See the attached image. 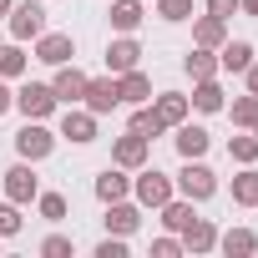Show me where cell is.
Segmentation results:
<instances>
[{
  "instance_id": "1",
  "label": "cell",
  "mask_w": 258,
  "mask_h": 258,
  "mask_svg": "<svg viewBox=\"0 0 258 258\" xmlns=\"http://www.w3.org/2000/svg\"><path fill=\"white\" fill-rule=\"evenodd\" d=\"M172 182H177V198H187V203H208V198L218 192V172H213L203 157H182V172H177Z\"/></svg>"
},
{
  "instance_id": "2",
  "label": "cell",
  "mask_w": 258,
  "mask_h": 258,
  "mask_svg": "<svg viewBox=\"0 0 258 258\" xmlns=\"http://www.w3.org/2000/svg\"><path fill=\"white\" fill-rule=\"evenodd\" d=\"M132 198L142 203V208H162L167 198H177V182L167 177V172H157V167H137V177H132Z\"/></svg>"
},
{
  "instance_id": "3",
  "label": "cell",
  "mask_w": 258,
  "mask_h": 258,
  "mask_svg": "<svg viewBox=\"0 0 258 258\" xmlns=\"http://www.w3.org/2000/svg\"><path fill=\"white\" fill-rule=\"evenodd\" d=\"M6 31H11V41H36L41 31H46V6L41 0H21V6H11V16H6Z\"/></svg>"
},
{
  "instance_id": "4",
  "label": "cell",
  "mask_w": 258,
  "mask_h": 258,
  "mask_svg": "<svg viewBox=\"0 0 258 258\" xmlns=\"http://www.w3.org/2000/svg\"><path fill=\"white\" fill-rule=\"evenodd\" d=\"M16 111H21L26 121H46V116L56 111V91H51V81H21V91H16Z\"/></svg>"
},
{
  "instance_id": "5",
  "label": "cell",
  "mask_w": 258,
  "mask_h": 258,
  "mask_svg": "<svg viewBox=\"0 0 258 258\" xmlns=\"http://www.w3.org/2000/svg\"><path fill=\"white\" fill-rule=\"evenodd\" d=\"M16 152L26 157V162H46L51 152H56V132L46 121H26L21 132H16Z\"/></svg>"
},
{
  "instance_id": "6",
  "label": "cell",
  "mask_w": 258,
  "mask_h": 258,
  "mask_svg": "<svg viewBox=\"0 0 258 258\" xmlns=\"http://www.w3.org/2000/svg\"><path fill=\"white\" fill-rule=\"evenodd\" d=\"M147 157H152V142H147L142 132H132V126H126V132L111 142V162H116V167H126V172L147 167Z\"/></svg>"
},
{
  "instance_id": "7",
  "label": "cell",
  "mask_w": 258,
  "mask_h": 258,
  "mask_svg": "<svg viewBox=\"0 0 258 258\" xmlns=\"http://www.w3.org/2000/svg\"><path fill=\"white\" fill-rule=\"evenodd\" d=\"M36 61H41V66H66V61H76V36H66V31H41V36H36Z\"/></svg>"
},
{
  "instance_id": "8",
  "label": "cell",
  "mask_w": 258,
  "mask_h": 258,
  "mask_svg": "<svg viewBox=\"0 0 258 258\" xmlns=\"http://www.w3.org/2000/svg\"><path fill=\"white\" fill-rule=\"evenodd\" d=\"M51 91H56V106H81V96H86V71H81L76 61L56 66V76H51Z\"/></svg>"
},
{
  "instance_id": "9",
  "label": "cell",
  "mask_w": 258,
  "mask_h": 258,
  "mask_svg": "<svg viewBox=\"0 0 258 258\" xmlns=\"http://www.w3.org/2000/svg\"><path fill=\"white\" fill-rule=\"evenodd\" d=\"M81 106H86V111H96V116L116 111V106H121L116 76H111V71H106V76H86V96H81Z\"/></svg>"
},
{
  "instance_id": "10",
  "label": "cell",
  "mask_w": 258,
  "mask_h": 258,
  "mask_svg": "<svg viewBox=\"0 0 258 258\" xmlns=\"http://www.w3.org/2000/svg\"><path fill=\"white\" fill-rule=\"evenodd\" d=\"M36 192H41L36 162H26V157H21L16 167H6V198H11V203H21V208H26V203H36Z\"/></svg>"
},
{
  "instance_id": "11",
  "label": "cell",
  "mask_w": 258,
  "mask_h": 258,
  "mask_svg": "<svg viewBox=\"0 0 258 258\" xmlns=\"http://www.w3.org/2000/svg\"><path fill=\"white\" fill-rule=\"evenodd\" d=\"M56 137H66V142H76V147L96 142V111H86V106H66V111H61V132H56Z\"/></svg>"
},
{
  "instance_id": "12",
  "label": "cell",
  "mask_w": 258,
  "mask_h": 258,
  "mask_svg": "<svg viewBox=\"0 0 258 258\" xmlns=\"http://www.w3.org/2000/svg\"><path fill=\"white\" fill-rule=\"evenodd\" d=\"M106 233H116V238H132L137 228H142V203H126V198H116V203H106Z\"/></svg>"
},
{
  "instance_id": "13",
  "label": "cell",
  "mask_w": 258,
  "mask_h": 258,
  "mask_svg": "<svg viewBox=\"0 0 258 258\" xmlns=\"http://www.w3.org/2000/svg\"><path fill=\"white\" fill-rule=\"evenodd\" d=\"M132 66H142V46H137V36H116V41H106V71H111V76L132 71Z\"/></svg>"
},
{
  "instance_id": "14",
  "label": "cell",
  "mask_w": 258,
  "mask_h": 258,
  "mask_svg": "<svg viewBox=\"0 0 258 258\" xmlns=\"http://www.w3.org/2000/svg\"><path fill=\"white\" fill-rule=\"evenodd\" d=\"M172 142H177V157H208V147H213V137H208V126H192V121H177L172 126Z\"/></svg>"
},
{
  "instance_id": "15",
  "label": "cell",
  "mask_w": 258,
  "mask_h": 258,
  "mask_svg": "<svg viewBox=\"0 0 258 258\" xmlns=\"http://www.w3.org/2000/svg\"><path fill=\"white\" fill-rule=\"evenodd\" d=\"M116 91H121L126 106H142V101H152V76L132 66V71H121V76H116Z\"/></svg>"
},
{
  "instance_id": "16",
  "label": "cell",
  "mask_w": 258,
  "mask_h": 258,
  "mask_svg": "<svg viewBox=\"0 0 258 258\" xmlns=\"http://www.w3.org/2000/svg\"><path fill=\"white\" fill-rule=\"evenodd\" d=\"M96 198L101 203H116V198H132V177H126V167H106V172H96Z\"/></svg>"
},
{
  "instance_id": "17",
  "label": "cell",
  "mask_w": 258,
  "mask_h": 258,
  "mask_svg": "<svg viewBox=\"0 0 258 258\" xmlns=\"http://www.w3.org/2000/svg\"><path fill=\"white\" fill-rule=\"evenodd\" d=\"M142 0H111V11H106V21H111V31L116 36H132L137 26H142Z\"/></svg>"
},
{
  "instance_id": "18",
  "label": "cell",
  "mask_w": 258,
  "mask_h": 258,
  "mask_svg": "<svg viewBox=\"0 0 258 258\" xmlns=\"http://www.w3.org/2000/svg\"><path fill=\"white\" fill-rule=\"evenodd\" d=\"M248 66H253V46H248V41H223V46H218V71L243 76Z\"/></svg>"
},
{
  "instance_id": "19",
  "label": "cell",
  "mask_w": 258,
  "mask_h": 258,
  "mask_svg": "<svg viewBox=\"0 0 258 258\" xmlns=\"http://www.w3.org/2000/svg\"><path fill=\"white\" fill-rule=\"evenodd\" d=\"M213 248H218V228L208 218H192L182 228V253H213Z\"/></svg>"
},
{
  "instance_id": "20",
  "label": "cell",
  "mask_w": 258,
  "mask_h": 258,
  "mask_svg": "<svg viewBox=\"0 0 258 258\" xmlns=\"http://www.w3.org/2000/svg\"><path fill=\"white\" fill-rule=\"evenodd\" d=\"M157 213H162V228L182 238V228H187V223L198 218V203H187V198H167V203H162Z\"/></svg>"
},
{
  "instance_id": "21",
  "label": "cell",
  "mask_w": 258,
  "mask_h": 258,
  "mask_svg": "<svg viewBox=\"0 0 258 258\" xmlns=\"http://www.w3.org/2000/svg\"><path fill=\"white\" fill-rule=\"evenodd\" d=\"M223 41H228V21H218V16H198V21H192V46L218 51Z\"/></svg>"
},
{
  "instance_id": "22",
  "label": "cell",
  "mask_w": 258,
  "mask_h": 258,
  "mask_svg": "<svg viewBox=\"0 0 258 258\" xmlns=\"http://www.w3.org/2000/svg\"><path fill=\"white\" fill-rule=\"evenodd\" d=\"M182 71H187L192 81H208V76H223V71H218V51H208V46H192V51L182 56Z\"/></svg>"
},
{
  "instance_id": "23",
  "label": "cell",
  "mask_w": 258,
  "mask_h": 258,
  "mask_svg": "<svg viewBox=\"0 0 258 258\" xmlns=\"http://www.w3.org/2000/svg\"><path fill=\"white\" fill-rule=\"evenodd\" d=\"M218 248L228 258H248V253H258V233L253 228H228V233H218Z\"/></svg>"
},
{
  "instance_id": "24",
  "label": "cell",
  "mask_w": 258,
  "mask_h": 258,
  "mask_svg": "<svg viewBox=\"0 0 258 258\" xmlns=\"http://www.w3.org/2000/svg\"><path fill=\"white\" fill-rule=\"evenodd\" d=\"M26 66H31V56H26L21 41H0V76H6V81H21Z\"/></svg>"
},
{
  "instance_id": "25",
  "label": "cell",
  "mask_w": 258,
  "mask_h": 258,
  "mask_svg": "<svg viewBox=\"0 0 258 258\" xmlns=\"http://www.w3.org/2000/svg\"><path fill=\"white\" fill-rule=\"evenodd\" d=\"M198 111H223L228 106V96H223V86H218V76H208V81H192V96H187Z\"/></svg>"
},
{
  "instance_id": "26",
  "label": "cell",
  "mask_w": 258,
  "mask_h": 258,
  "mask_svg": "<svg viewBox=\"0 0 258 258\" xmlns=\"http://www.w3.org/2000/svg\"><path fill=\"white\" fill-rule=\"evenodd\" d=\"M152 106H157V116H162L167 126H177V121H187V111H192V101H187L182 91H162V96H157Z\"/></svg>"
},
{
  "instance_id": "27",
  "label": "cell",
  "mask_w": 258,
  "mask_h": 258,
  "mask_svg": "<svg viewBox=\"0 0 258 258\" xmlns=\"http://www.w3.org/2000/svg\"><path fill=\"white\" fill-rule=\"evenodd\" d=\"M126 126H132V132H142V137H147V142H152V137H162V132H167V121H162V116H157V106H152V101H142V106H137V111H132V121H126Z\"/></svg>"
},
{
  "instance_id": "28",
  "label": "cell",
  "mask_w": 258,
  "mask_h": 258,
  "mask_svg": "<svg viewBox=\"0 0 258 258\" xmlns=\"http://www.w3.org/2000/svg\"><path fill=\"white\" fill-rule=\"evenodd\" d=\"M228 116H233V126H238V132H253V126H258V96L248 91V96H233V106H223Z\"/></svg>"
},
{
  "instance_id": "29",
  "label": "cell",
  "mask_w": 258,
  "mask_h": 258,
  "mask_svg": "<svg viewBox=\"0 0 258 258\" xmlns=\"http://www.w3.org/2000/svg\"><path fill=\"white\" fill-rule=\"evenodd\" d=\"M233 203H238V208H258V167H253V162L233 177Z\"/></svg>"
},
{
  "instance_id": "30",
  "label": "cell",
  "mask_w": 258,
  "mask_h": 258,
  "mask_svg": "<svg viewBox=\"0 0 258 258\" xmlns=\"http://www.w3.org/2000/svg\"><path fill=\"white\" fill-rule=\"evenodd\" d=\"M228 157H233L238 167L258 162V137H253V132H238V137H228Z\"/></svg>"
},
{
  "instance_id": "31",
  "label": "cell",
  "mask_w": 258,
  "mask_h": 258,
  "mask_svg": "<svg viewBox=\"0 0 258 258\" xmlns=\"http://www.w3.org/2000/svg\"><path fill=\"white\" fill-rule=\"evenodd\" d=\"M36 213L46 223H66V198L61 192H36Z\"/></svg>"
},
{
  "instance_id": "32",
  "label": "cell",
  "mask_w": 258,
  "mask_h": 258,
  "mask_svg": "<svg viewBox=\"0 0 258 258\" xmlns=\"http://www.w3.org/2000/svg\"><path fill=\"white\" fill-rule=\"evenodd\" d=\"M157 6V16L167 21V26H177V21H192V0H152Z\"/></svg>"
},
{
  "instance_id": "33",
  "label": "cell",
  "mask_w": 258,
  "mask_h": 258,
  "mask_svg": "<svg viewBox=\"0 0 258 258\" xmlns=\"http://www.w3.org/2000/svg\"><path fill=\"white\" fill-rule=\"evenodd\" d=\"M21 228H26V218H21V203H11V198H6V203H0V238H16Z\"/></svg>"
},
{
  "instance_id": "34",
  "label": "cell",
  "mask_w": 258,
  "mask_h": 258,
  "mask_svg": "<svg viewBox=\"0 0 258 258\" xmlns=\"http://www.w3.org/2000/svg\"><path fill=\"white\" fill-rule=\"evenodd\" d=\"M41 253H46V258H71V253H76V243H71V238H61V233H51V238L41 243Z\"/></svg>"
},
{
  "instance_id": "35",
  "label": "cell",
  "mask_w": 258,
  "mask_h": 258,
  "mask_svg": "<svg viewBox=\"0 0 258 258\" xmlns=\"http://www.w3.org/2000/svg\"><path fill=\"white\" fill-rule=\"evenodd\" d=\"M96 258H126V238H116V233H106V238L96 243Z\"/></svg>"
},
{
  "instance_id": "36",
  "label": "cell",
  "mask_w": 258,
  "mask_h": 258,
  "mask_svg": "<svg viewBox=\"0 0 258 258\" xmlns=\"http://www.w3.org/2000/svg\"><path fill=\"white\" fill-rule=\"evenodd\" d=\"M177 253H182V238H177V233H167V238L152 243V258H177Z\"/></svg>"
},
{
  "instance_id": "37",
  "label": "cell",
  "mask_w": 258,
  "mask_h": 258,
  "mask_svg": "<svg viewBox=\"0 0 258 258\" xmlns=\"http://www.w3.org/2000/svg\"><path fill=\"white\" fill-rule=\"evenodd\" d=\"M208 16H218V21H233V16H238V0H208Z\"/></svg>"
},
{
  "instance_id": "38",
  "label": "cell",
  "mask_w": 258,
  "mask_h": 258,
  "mask_svg": "<svg viewBox=\"0 0 258 258\" xmlns=\"http://www.w3.org/2000/svg\"><path fill=\"white\" fill-rule=\"evenodd\" d=\"M11 106H16V91H11V81H6V76H0V116H6Z\"/></svg>"
},
{
  "instance_id": "39",
  "label": "cell",
  "mask_w": 258,
  "mask_h": 258,
  "mask_svg": "<svg viewBox=\"0 0 258 258\" xmlns=\"http://www.w3.org/2000/svg\"><path fill=\"white\" fill-rule=\"evenodd\" d=\"M243 76H248V91H253V96H258V61H253V66H248V71H243Z\"/></svg>"
},
{
  "instance_id": "40",
  "label": "cell",
  "mask_w": 258,
  "mask_h": 258,
  "mask_svg": "<svg viewBox=\"0 0 258 258\" xmlns=\"http://www.w3.org/2000/svg\"><path fill=\"white\" fill-rule=\"evenodd\" d=\"M238 11H243V16H253V21H258V0H238Z\"/></svg>"
},
{
  "instance_id": "41",
  "label": "cell",
  "mask_w": 258,
  "mask_h": 258,
  "mask_svg": "<svg viewBox=\"0 0 258 258\" xmlns=\"http://www.w3.org/2000/svg\"><path fill=\"white\" fill-rule=\"evenodd\" d=\"M11 6H16V0H0V21H6V16H11Z\"/></svg>"
},
{
  "instance_id": "42",
  "label": "cell",
  "mask_w": 258,
  "mask_h": 258,
  "mask_svg": "<svg viewBox=\"0 0 258 258\" xmlns=\"http://www.w3.org/2000/svg\"><path fill=\"white\" fill-rule=\"evenodd\" d=\"M0 41H6V31H0Z\"/></svg>"
},
{
  "instance_id": "43",
  "label": "cell",
  "mask_w": 258,
  "mask_h": 258,
  "mask_svg": "<svg viewBox=\"0 0 258 258\" xmlns=\"http://www.w3.org/2000/svg\"><path fill=\"white\" fill-rule=\"evenodd\" d=\"M253 137H258V126H253Z\"/></svg>"
},
{
  "instance_id": "44",
  "label": "cell",
  "mask_w": 258,
  "mask_h": 258,
  "mask_svg": "<svg viewBox=\"0 0 258 258\" xmlns=\"http://www.w3.org/2000/svg\"><path fill=\"white\" fill-rule=\"evenodd\" d=\"M0 243H6V238H0Z\"/></svg>"
},
{
  "instance_id": "45",
  "label": "cell",
  "mask_w": 258,
  "mask_h": 258,
  "mask_svg": "<svg viewBox=\"0 0 258 258\" xmlns=\"http://www.w3.org/2000/svg\"><path fill=\"white\" fill-rule=\"evenodd\" d=\"M142 6H147V0H142Z\"/></svg>"
}]
</instances>
